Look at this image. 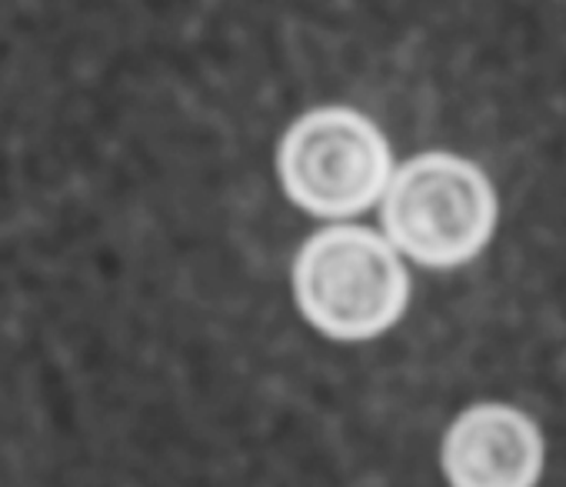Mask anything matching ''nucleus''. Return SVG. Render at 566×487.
I'll use <instances>...</instances> for the list:
<instances>
[{"label": "nucleus", "instance_id": "1", "mask_svg": "<svg viewBox=\"0 0 566 487\" xmlns=\"http://www.w3.org/2000/svg\"><path fill=\"white\" fill-rule=\"evenodd\" d=\"M380 220L384 237L403 258L430 271H450L486 251L500 220V197L470 157L427 151L390 174Z\"/></svg>", "mask_w": 566, "mask_h": 487}, {"label": "nucleus", "instance_id": "2", "mask_svg": "<svg viewBox=\"0 0 566 487\" xmlns=\"http://www.w3.org/2000/svg\"><path fill=\"white\" fill-rule=\"evenodd\" d=\"M294 298L311 328L334 341H374L400 324L410 274L394 244L357 224L311 234L294 261Z\"/></svg>", "mask_w": 566, "mask_h": 487}, {"label": "nucleus", "instance_id": "3", "mask_svg": "<svg viewBox=\"0 0 566 487\" xmlns=\"http://www.w3.org/2000/svg\"><path fill=\"white\" fill-rule=\"evenodd\" d=\"M276 170L287 197L327 220L370 210L394 174L384 131L354 107H317L301 114L276 151Z\"/></svg>", "mask_w": 566, "mask_h": 487}, {"label": "nucleus", "instance_id": "4", "mask_svg": "<svg viewBox=\"0 0 566 487\" xmlns=\"http://www.w3.org/2000/svg\"><path fill=\"white\" fill-rule=\"evenodd\" d=\"M440 467L450 487H539L546 441L523 407L480 401L447 427Z\"/></svg>", "mask_w": 566, "mask_h": 487}]
</instances>
